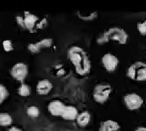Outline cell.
Instances as JSON below:
<instances>
[{
    "label": "cell",
    "instance_id": "cell-9",
    "mask_svg": "<svg viewBox=\"0 0 146 131\" xmlns=\"http://www.w3.org/2000/svg\"><path fill=\"white\" fill-rule=\"evenodd\" d=\"M65 107H66V105H64V103L61 100H54L50 102L48 105V110L53 116H55V117L61 116V117Z\"/></svg>",
    "mask_w": 146,
    "mask_h": 131
},
{
    "label": "cell",
    "instance_id": "cell-1",
    "mask_svg": "<svg viewBox=\"0 0 146 131\" xmlns=\"http://www.w3.org/2000/svg\"><path fill=\"white\" fill-rule=\"evenodd\" d=\"M68 56L78 74L85 75L90 73L92 68L91 62L84 49L77 46H72L68 50Z\"/></svg>",
    "mask_w": 146,
    "mask_h": 131
},
{
    "label": "cell",
    "instance_id": "cell-5",
    "mask_svg": "<svg viewBox=\"0 0 146 131\" xmlns=\"http://www.w3.org/2000/svg\"><path fill=\"white\" fill-rule=\"evenodd\" d=\"M112 88L111 85L108 84H99L95 87L93 92V97L95 102L99 104H104L107 101Z\"/></svg>",
    "mask_w": 146,
    "mask_h": 131
},
{
    "label": "cell",
    "instance_id": "cell-15",
    "mask_svg": "<svg viewBox=\"0 0 146 131\" xmlns=\"http://www.w3.org/2000/svg\"><path fill=\"white\" fill-rule=\"evenodd\" d=\"M12 123V117L7 113H1L0 114V125L3 127L11 125Z\"/></svg>",
    "mask_w": 146,
    "mask_h": 131
},
{
    "label": "cell",
    "instance_id": "cell-4",
    "mask_svg": "<svg viewBox=\"0 0 146 131\" xmlns=\"http://www.w3.org/2000/svg\"><path fill=\"white\" fill-rule=\"evenodd\" d=\"M17 22L23 28L29 30L30 32L33 33L36 31L35 27L39 28V26L36 23L39 21V18L35 15L31 14L29 12H25L24 17L17 16Z\"/></svg>",
    "mask_w": 146,
    "mask_h": 131
},
{
    "label": "cell",
    "instance_id": "cell-17",
    "mask_svg": "<svg viewBox=\"0 0 146 131\" xmlns=\"http://www.w3.org/2000/svg\"><path fill=\"white\" fill-rule=\"evenodd\" d=\"M27 113L29 117L31 118H37L39 116L40 111L38 107L35 106V105H31L27 110Z\"/></svg>",
    "mask_w": 146,
    "mask_h": 131
},
{
    "label": "cell",
    "instance_id": "cell-19",
    "mask_svg": "<svg viewBox=\"0 0 146 131\" xmlns=\"http://www.w3.org/2000/svg\"><path fill=\"white\" fill-rule=\"evenodd\" d=\"M137 29L141 35L146 36V20L142 22H138L137 24Z\"/></svg>",
    "mask_w": 146,
    "mask_h": 131
},
{
    "label": "cell",
    "instance_id": "cell-16",
    "mask_svg": "<svg viewBox=\"0 0 146 131\" xmlns=\"http://www.w3.org/2000/svg\"><path fill=\"white\" fill-rule=\"evenodd\" d=\"M18 94L21 97H27L31 94V88L29 85L22 83L18 88Z\"/></svg>",
    "mask_w": 146,
    "mask_h": 131
},
{
    "label": "cell",
    "instance_id": "cell-8",
    "mask_svg": "<svg viewBox=\"0 0 146 131\" xmlns=\"http://www.w3.org/2000/svg\"><path fill=\"white\" fill-rule=\"evenodd\" d=\"M102 63L105 69L108 72H113L119 65V59L117 57L111 53H106L103 56Z\"/></svg>",
    "mask_w": 146,
    "mask_h": 131
},
{
    "label": "cell",
    "instance_id": "cell-6",
    "mask_svg": "<svg viewBox=\"0 0 146 131\" xmlns=\"http://www.w3.org/2000/svg\"><path fill=\"white\" fill-rule=\"evenodd\" d=\"M124 103L128 109L134 111L138 109L142 106L143 100L139 95L135 93L125 95L124 98Z\"/></svg>",
    "mask_w": 146,
    "mask_h": 131
},
{
    "label": "cell",
    "instance_id": "cell-20",
    "mask_svg": "<svg viewBox=\"0 0 146 131\" xmlns=\"http://www.w3.org/2000/svg\"><path fill=\"white\" fill-rule=\"evenodd\" d=\"M3 49L6 52H10L13 51L14 47H12V44L11 40H5L3 42Z\"/></svg>",
    "mask_w": 146,
    "mask_h": 131
},
{
    "label": "cell",
    "instance_id": "cell-22",
    "mask_svg": "<svg viewBox=\"0 0 146 131\" xmlns=\"http://www.w3.org/2000/svg\"><path fill=\"white\" fill-rule=\"evenodd\" d=\"M9 131H22V130L20 129V128H19L16 127H12L10 128Z\"/></svg>",
    "mask_w": 146,
    "mask_h": 131
},
{
    "label": "cell",
    "instance_id": "cell-14",
    "mask_svg": "<svg viewBox=\"0 0 146 131\" xmlns=\"http://www.w3.org/2000/svg\"><path fill=\"white\" fill-rule=\"evenodd\" d=\"M76 120L78 125L80 127H84L88 125L91 120V116L88 111H83L78 115Z\"/></svg>",
    "mask_w": 146,
    "mask_h": 131
},
{
    "label": "cell",
    "instance_id": "cell-2",
    "mask_svg": "<svg viewBox=\"0 0 146 131\" xmlns=\"http://www.w3.org/2000/svg\"><path fill=\"white\" fill-rule=\"evenodd\" d=\"M128 39V35L124 29L119 27H113L104 32L97 39V43L103 44L110 42V40L116 41L120 44H125Z\"/></svg>",
    "mask_w": 146,
    "mask_h": 131
},
{
    "label": "cell",
    "instance_id": "cell-7",
    "mask_svg": "<svg viewBox=\"0 0 146 131\" xmlns=\"http://www.w3.org/2000/svg\"><path fill=\"white\" fill-rule=\"evenodd\" d=\"M11 74L15 79L23 83L28 74L27 66L23 63H17L12 67Z\"/></svg>",
    "mask_w": 146,
    "mask_h": 131
},
{
    "label": "cell",
    "instance_id": "cell-21",
    "mask_svg": "<svg viewBox=\"0 0 146 131\" xmlns=\"http://www.w3.org/2000/svg\"><path fill=\"white\" fill-rule=\"evenodd\" d=\"M78 15H79V16L80 19H82L83 20H84V21H87V20H92L94 19V18L97 17V13L96 12H94V13H90L89 15H88L86 16H84L82 15L81 14H80V12H78Z\"/></svg>",
    "mask_w": 146,
    "mask_h": 131
},
{
    "label": "cell",
    "instance_id": "cell-10",
    "mask_svg": "<svg viewBox=\"0 0 146 131\" xmlns=\"http://www.w3.org/2000/svg\"><path fill=\"white\" fill-rule=\"evenodd\" d=\"M53 40L51 39H44L36 44H30L28 45V49L32 53H38L42 48L49 47L52 45Z\"/></svg>",
    "mask_w": 146,
    "mask_h": 131
},
{
    "label": "cell",
    "instance_id": "cell-3",
    "mask_svg": "<svg viewBox=\"0 0 146 131\" xmlns=\"http://www.w3.org/2000/svg\"><path fill=\"white\" fill-rule=\"evenodd\" d=\"M127 75L137 81H146V64L140 61L135 62L128 68Z\"/></svg>",
    "mask_w": 146,
    "mask_h": 131
},
{
    "label": "cell",
    "instance_id": "cell-23",
    "mask_svg": "<svg viewBox=\"0 0 146 131\" xmlns=\"http://www.w3.org/2000/svg\"><path fill=\"white\" fill-rule=\"evenodd\" d=\"M135 131H146V127H138Z\"/></svg>",
    "mask_w": 146,
    "mask_h": 131
},
{
    "label": "cell",
    "instance_id": "cell-13",
    "mask_svg": "<svg viewBox=\"0 0 146 131\" xmlns=\"http://www.w3.org/2000/svg\"><path fill=\"white\" fill-rule=\"evenodd\" d=\"M78 115V111L74 106L66 105L61 117L66 120H74L77 119Z\"/></svg>",
    "mask_w": 146,
    "mask_h": 131
},
{
    "label": "cell",
    "instance_id": "cell-18",
    "mask_svg": "<svg viewBox=\"0 0 146 131\" xmlns=\"http://www.w3.org/2000/svg\"><path fill=\"white\" fill-rule=\"evenodd\" d=\"M9 95V92L7 88L3 84L0 85V102L1 104L5 100Z\"/></svg>",
    "mask_w": 146,
    "mask_h": 131
},
{
    "label": "cell",
    "instance_id": "cell-12",
    "mask_svg": "<svg viewBox=\"0 0 146 131\" xmlns=\"http://www.w3.org/2000/svg\"><path fill=\"white\" fill-rule=\"evenodd\" d=\"M120 128V126L117 122L108 120L101 123L99 131H119Z\"/></svg>",
    "mask_w": 146,
    "mask_h": 131
},
{
    "label": "cell",
    "instance_id": "cell-11",
    "mask_svg": "<svg viewBox=\"0 0 146 131\" xmlns=\"http://www.w3.org/2000/svg\"><path fill=\"white\" fill-rule=\"evenodd\" d=\"M52 84L49 80L46 79L39 81L37 84L36 90L38 94L45 95L48 94L52 89Z\"/></svg>",
    "mask_w": 146,
    "mask_h": 131
}]
</instances>
